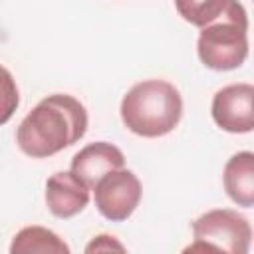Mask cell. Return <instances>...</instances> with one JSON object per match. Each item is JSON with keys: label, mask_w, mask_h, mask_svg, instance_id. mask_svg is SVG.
I'll return each mask as SVG.
<instances>
[{"label": "cell", "mask_w": 254, "mask_h": 254, "mask_svg": "<svg viewBox=\"0 0 254 254\" xmlns=\"http://www.w3.org/2000/svg\"><path fill=\"white\" fill-rule=\"evenodd\" d=\"M87 129V111L67 93L44 97L18 125L16 141L34 159L52 157L77 143Z\"/></svg>", "instance_id": "obj_1"}, {"label": "cell", "mask_w": 254, "mask_h": 254, "mask_svg": "<svg viewBox=\"0 0 254 254\" xmlns=\"http://www.w3.org/2000/svg\"><path fill=\"white\" fill-rule=\"evenodd\" d=\"M181 117V91L165 79L139 81L121 99V119L139 137H163L179 125Z\"/></svg>", "instance_id": "obj_2"}, {"label": "cell", "mask_w": 254, "mask_h": 254, "mask_svg": "<svg viewBox=\"0 0 254 254\" xmlns=\"http://www.w3.org/2000/svg\"><path fill=\"white\" fill-rule=\"evenodd\" d=\"M200 62L214 71H230L248 58V16L238 0H228L224 12L206 24L196 42Z\"/></svg>", "instance_id": "obj_3"}, {"label": "cell", "mask_w": 254, "mask_h": 254, "mask_svg": "<svg viewBox=\"0 0 254 254\" xmlns=\"http://www.w3.org/2000/svg\"><path fill=\"white\" fill-rule=\"evenodd\" d=\"M194 244L185 252L246 254L252 242V226L246 216L230 208H214L192 222Z\"/></svg>", "instance_id": "obj_4"}, {"label": "cell", "mask_w": 254, "mask_h": 254, "mask_svg": "<svg viewBox=\"0 0 254 254\" xmlns=\"http://www.w3.org/2000/svg\"><path fill=\"white\" fill-rule=\"evenodd\" d=\"M95 189V206L111 222L127 220L141 200V183L133 171L117 169L107 173L97 181Z\"/></svg>", "instance_id": "obj_5"}, {"label": "cell", "mask_w": 254, "mask_h": 254, "mask_svg": "<svg viewBox=\"0 0 254 254\" xmlns=\"http://www.w3.org/2000/svg\"><path fill=\"white\" fill-rule=\"evenodd\" d=\"M210 113L222 131L250 133L254 129V87L250 83H230L218 89Z\"/></svg>", "instance_id": "obj_6"}, {"label": "cell", "mask_w": 254, "mask_h": 254, "mask_svg": "<svg viewBox=\"0 0 254 254\" xmlns=\"http://www.w3.org/2000/svg\"><path fill=\"white\" fill-rule=\"evenodd\" d=\"M89 202V187L71 171L54 173L46 183V204L58 218H71Z\"/></svg>", "instance_id": "obj_7"}, {"label": "cell", "mask_w": 254, "mask_h": 254, "mask_svg": "<svg viewBox=\"0 0 254 254\" xmlns=\"http://www.w3.org/2000/svg\"><path fill=\"white\" fill-rule=\"evenodd\" d=\"M125 157L119 147L107 141H95L79 149L71 159V173H75L89 189L111 171L123 169Z\"/></svg>", "instance_id": "obj_8"}, {"label": "cell", "mask_w": 254, "mask_h": 254, "mask_svg": "<svg viewBox=\"0 0 254 254\" xmlns=\"http://www.w3.org/2000/svg\"><path fill=\"white\" fill-rule=\"evenodd\" d=\"M226 194L244 208L254 204V155L250 151H240L232 155L222 173Z\"/></svg>", "instance_id": "obj_9"}, {"label": "cell", "mask_w": 254, "mask_h": 254, "mask_svg": "<svg viewBox=\"0 0 254 254\" xmlns=\"http://www.w3.org/2000/svg\"><path fill=\"white\" fill-rule=\"evenodd\" d=\"M12 254H69V246L50 228L26 226L16 232L12 244Z\"/></svg>", "instance_id": "obj_10"}, {"label": "cell", "mask_w": 254, "mask_h": 254, "mask_svg": "<svg viewBox=\"0 0 254 254\" xmlns=\"http://www.w3.org/2000/svg\"><path fill=\"white\" fill-rule=\"evenodd\" d=\"M228 0H175V8L179 16L198 28L214 22L226 8Z\"/></svg>", "instance_id": "obj_11"}, {"label": "cell", "mask_w": 254, "mask_h": 254, "mask_svg": "<svg viewBox=\"0 0 254 254\" xmlns=\"http://www.w3.org/2000/svg\"><path fill=\"white\" fill-rule=\"evenodd\" d=\"M18 105H20L18 85H16L12 73L4 65H0V125L8 123L12 119Z\"/></svg>", "instance_id": "obj_12"}, {"label": "cell", "mask_w": 254, "mask_h": 254, "mask_svg": "<svg viewBox=\"0 0 254 254\" xmlns=\"http://www.w3.org/2000/svg\"><path fill=\"white\" fill-rule=\"evenodd\" d=\"M85 252H87V254H95V252H125V246H123L115 236L99 234V236H95V238L85 246Z\"/></svg>", "instance_id": "obj_13"}]
</instances>
